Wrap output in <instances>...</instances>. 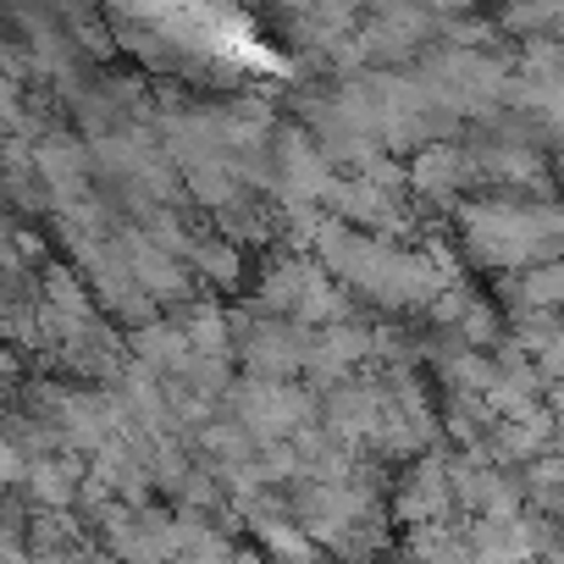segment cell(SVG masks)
<instances>
[{
  "label": "cell",
  "mask_w": 564,
  "mask_h": 564,
  "mask_svg": "<svg viewBox=\"0 0 564 564\" xmlns=\"http://www.w3.org/2000/svg\"><path fill=\"white\" fill-rule=\"evenodd\" d=\"M265 183L276 188L282 210H316L338 194L327 150L311 139V128H276L265 150Z\"/></svg>",
  "instance_id": "obj_1"
},
{
  "label": "cell",
  "mask_w": 564,
  "mask_h": 564,
  "mask_svg": "<svg viewBox=\"0 0 564 564\" xmlns=\"http://www.w3.org/2000/svg\"><path fill=\"white\" fill-rule=\"evenodd\" d=\"M227 415L238 426H249L260 443H294L322 415V399H311L294 382H254L249 377V382L227 388Z\"/></svg>",
  "instance_id": "obj_2"
},
{
  "label": "cell",
  "mask_w": 564,
  "mask_h": 564,
  "mask_svg": "<svg viewBox=\"0 0 564 564\" xmlns=\"http://www.w3.org/2000/svg\"><path fill=\"white\" fill-rule=\"evenodd\" d=\"M316 333L300 322H276V316H232V355L243 360V371L254 382H294L311 360Z\"/></svg>",
  "instance_id": "obj_3"
},
{
  "label": "cell",
  "mask_w": 564,
  "mask_h": 564,
  "mask_svg": "<svg viewBox=\"0 0 564 564\" xmlns=\"http://www.w3.org/2000/svg\"><path fill=\"white\" fill-rule=\"evenodd\" d=\"M448 509H454V470H448L443 459H415V465L404 470V481H399V514L426 531V525H437Z\"/></svg>",
  "instance_id": "obj_4"
},
{
  "label": "cell",
  "mask_w": 564,
  "mask_h": 564,
  "mask_svg": "<svg viewBox=\"0 0 564 564\" xmlns=\"http://www.w3.org/2000/svg\"><path fill=\"white\" fill-rule=\"evenodd\" d=\"M84 476H89V470L78 465V454H40V459H29V470H23V492H29V503H34L40 514H62V509L78 503Z\"/></svg>",
  "instance_id": "obj_5"
},
{
  "label": "cell",
  "mask_w": 564,
  "mask_h": 564,
  "mask_svg": "<svg viewBox=\"0 0 564 564\" xmlns=\"http://www.w3.org/2000/svg\"><path fill=\"white\" fill-rule=\"evenodd\" d=\"M410 183H415L421 194H432V199H454V194L470 183V161H465L459 150H448V144H432V150L415 155Z\"/></svg>",
  "instance_id": "obj_6"
},
{
  "label": "cell",
  "mask_w": 564,
  "mask_h": 564,
  "mask_svg": "<svg viewBox=\"0 0 564 564\" xmlns=\"http://www.w3.org/2000/svg\"><path fill=\"white\" fill-rule=\"evenodd\" d=\"M547 564H564V547H558V553H547Z\"/></svg>",
  "instance_id": "obj_7"
}]
</instances>
